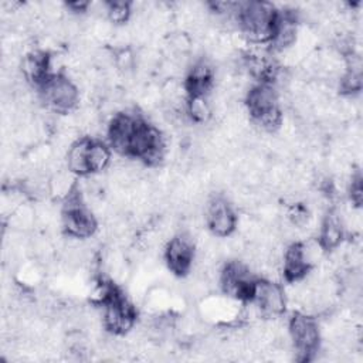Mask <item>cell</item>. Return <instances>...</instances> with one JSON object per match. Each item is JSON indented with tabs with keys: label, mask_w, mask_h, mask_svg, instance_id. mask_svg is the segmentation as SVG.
<instances>
[{
	"label": "cell",
	"mask_w": 363,
	"mask_h": 363,
	"mask_svg": "<svg viewBox=\"0 0 363 363\" xmlns=\"http://www.w3.org/2000/svg\"><path fill=\"white\" fill-rule=\"evenodd\" d=\"M245 106L252 125L262 132H275L282 122L279 94L272 84L257 82L245 94Z\"/></svg>",
	"instance_id": "6da1fadb"
},
{
	"label": "cell",
	"mask_w": 363,
	"mask_h": 363,
	"mask_svg": "<svg viewBox=\"0 0 363 363\" xmlns=\"http://www.w3.org/2000/svg\"><path fill=\"white\" fill-rule=\"evenodd\" d=\"M278 10L271 3L265 1H244L240 3L237 16V26L241 34L251 43H269L275 24Z\"/></svg>",
	"instance_id": "7a4b0ae2"
},
{
	"label": "cell",
	"mask_w": 363,
	"mask_h": 363,
	"mask_svg": "<svg viewBox=\"0 0 363 363\" xmlns=\"http://www.w3.org/2000/svg\"><path fill=\"white\" fill-rule=\"evenodd\" d=\"M99 303L102 305V325L113 336H123L136 323V309L126 296L109 282Z\"/></svg>",
	"instance_id": "3957f363"
},
{
	"label": "cell",
	"mask_w": 363,
	"mask_h": 363,
	"mask_svg": "<svg viewBox=\"0 0 363 363\" xmlns=\"http://www.w3.org/2000/svg\"><path fill=\"white\" fill-rule=\"evenodd\" d=\"M62 230L69 238L86 240L94 237L98 230V221L91 208L85 204L78 189H71L65 197L61 211Z\"/></svg>",
	"instance_id": "277c9868"
},
{
	"label": "cell",
	"mask_w": 363,
	"mask_h": 363,
	"mask_svg": "<svg viewBox=\"0 0 363 363\" xmlns=\"http://www.w3.org/2000/svg\"><path fill=\"white\" fill-rule=\"evenodd\" d=\"M38 96L43 105L54 113H71L79 105L77 84L64 74H52L40 88Z\"/></svg>",
	"instance_id": "5b68a950"
},
{
	"label": "cell",
	"mask_w": 363,
	"mask_h": 363,
	"mask_svg": "<svg viewBox=\"0 0 363 363\" xmlns=\"http://www.w3.org/2000/svg\"><path fill=\"white\" fill-rule=\"evenodd\" d=\"M288 333L292 342L295 359L309 362L320 347V330L318 320L303 312L294 313L288 320Z\"/></svg>",
	"instance_id": "8992f818"
},
{
	"label": "cell",
	"mask_w": 363,
	"mask_h": 363,
	"mask_svg": "<svg viewBox=\"0 0 363 363\" xmlns=\"http://www.w3.org/2000/svg\"><path fill=\"white\" fill-rule=\"evenodd\" d=\"M204 218L208 231L214 237L227 238L235 231L237 213L233 204L221 194H216L207 201Z\"/></svg>",
	"instance_id": "52a82bcc"
},
{
	"label": "cell",
	"mask_w": 363,
	"mask_h": 363,
	"mask_svg": "<svg viewBox=\"0 0 363 363\" xmlns=\"http://www.w3.org/2000/svg\"><path fill=\"white\" fill-rule=\"evenodd\" d=\"M250 302L261 316L275 318L282 315L286 309V294L279 284L271 279L257 278Z\"/></svg>",
	"instance_id": "ba28073f"
},
{
	"label": "cell",
	"mask_w": 363,
	"mask_h": 363,
	"mask_svg": "<svg viewBox=\"0 0 363 363\" xmlns=\"http://www.w3.org/2000/svg\"><path fill=\"white\" fill-rule=\"evenodd\" d=\"M194 259L196 244L190 234L177 233L167 241L164 248V261L174 275H187L193 269Z\"/></svg>",
	"instance_id": "9c48e42d"
},
{
	"label": "cell",
	"mask_w": 363,
	"mask_h": 363,
	"mask_svg": "<svg viewBox=\"0 0 363 363\" xmlns=\"http://www.w3.org/2000/svg\"><path fill=\"white\" fill-rule=\"evenodd\" d=\"M142 119V116L130 112H118L116 115H113L106 130L109 147L118 155L128 156L132 136L136 132Z\"/></svg>",
	"instance_id": "30bf717a"
},
{
	"label": "cell",
	"mask_w": 363,
	"mask_h": 363,
	"mask_svg": "<svg viewBox=\"0 0 363 363\" xmlns=\"http://www.w3.org/2000/svg\"><path fill=\"white\" fill-rule=\"evenodd\" d=\"M312 262L308 258L303 241H294L284 250L282 254V275L289 284H296L306 278L312 269Z\"/></svg>",
	"instance_id": "8fae6325"
},
{
	"label": "cell",
	"mask_w": 363,
	"mask_h": 363,
	"mask_svg": "<svg viewBox=\"0 0 363 363\" xmlns=\"http://www.w3.org/2000/svg\"><path fill=\"white\" fill-rule=\"evenodd\" d=\"M52 58L43 50H31L21 60L23 78L37 89L52 75Z\"/></svg>",
	"instance_id": "7c38bea8"
},
{
	"label": "cell",
	"mask_w": 363,
	"mask_h": 363,
	"mask_svg": "<svg viewBox=\"0 0 363 363\" xmlns=\"http://www.w3.org/2000/svg\"><path fill=\"white\" fill-rule=\"evenodd\" d=\"M345 238V225L336 211H329L320 223L316 241L323 251L336 250Z\"/></svg>",
	"instance_id": "4fadbf2b"
},
{
	"label": "cell",
	"mask_w": 363,
	"mask_h": 363,
	"mask_svg": "<svg viewBox=\"0 0 363 363\" xmlns=\"http://www.w3.org/2000/svg\"><path fill=\"white\" fill-rule=\"evenodd\" d=\"M89 136H82L75 139L65 152V164L67 169L79 176L86 177L89 174V166H88V156H89V145H91Z\"/></svg>",
	"instance_id": "5bb4252c"
},
{
	"label": "cell",
	"mask_w": 363,
	"mask_h": 363,
	"mask_svg": "<svg viewBox=\"0 0 363 363\" xmlns=\"http://www.w3.org/2000/svg\"><path fill=\"white\" fill-rule=\"evenodd\" d=\"M109 163H111V147L106 143L92 138L89 145V156H88L89 174L105 170L109 166Z\"/></svg>",
	"instance_id": "9a60e30c"
},
{
	"label": "cell",
	"mask_w": 363,
	"mask_h": 363,
	"mask_svg": "<svg viewBox=\"0 0 363 363\" xmlns=\"http://www.w3.org/2000/svg\"><path fill=\"white\" fill-rule=\"evenodd\" d=\"M132 13H133L132 3H128V1L105 3V16L115 26L125 24L130 18Z\"/></svg>",
	"instance_id": "2e32d148"
},
{
	"label": "cell",
	"mask_w": 363,
	"mask_h": 363,
	"mask_svg": "<svg viewBox=\"0 0 363 363\" xmlns=\"http://www.w3.org/2000/svg\"><path fill=\"white\" fill-rule=\"evenodd\" d=\"M347 191H349V199L350 201L359 207L362 204L363 200V187H362V176L360 173H354L349 182L347 186Z\"/></svg>",
	"instance_id": "e0dca14e"
}]
</instances>
